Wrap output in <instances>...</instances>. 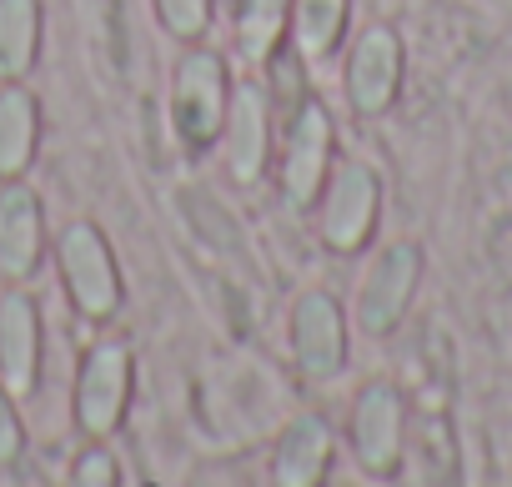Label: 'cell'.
I'll return each instance as SVG.
<instances>
[{
    "label": "cell",
    "instance_id": "6da1fadb",
    "mask_svg": "<svg viewBox=\"0 0 512 487\" xmlns=\"http://www.w3.org/2000/svg\"><path fill=\"white\" fill-rule=\"evenodd\" d=\"M171 116L176 131L191 151H206L221 126H226V66L211 51H191L176 66V86H171Z\"/></svg>",
    "mask_w": 512,
    "mask_h": 487
},
{
    "label": "cell",
    "instance_id": "7a4b0ae2",
    "mask_svg": "<svg viewBox=\"0 0 512 487\" xmlns=\"http://www.w3.org/2000/svg\"><path fill=\"white\" fill-rule=\"evenodd\" d=\"M61 277H66V292L76 302L81 317H111L121 307V272H116V257L106 247V236L91 226V221H76L66 236H61Z\"/></svg>",
    "mask_w": 512,
    "mask_h": 487
},
{
    "label": "cell",
    "instance_id": "3957f363",
    "mask_svg": "<svg viewBox=\"0 0 512 487\" xmlns=\"http://www.w3.org/2000/svg\"><path fill=\"white\" fill-rule=\"evenodd\" d=\"M352 447L372 477H392L407 447V412L392 382H372L352 407Z\"/></svg>",
    "mask_w": 512,
    "mask_h": 487
},
{
    "label": "cell",
    "instance_id": "277c9868",
    "mask_svg": "<svg viewBox=\"0 0 512 487\" xmlns=\"http://www.w3.org/2000/svg\"><path fill=\"white\" fill-rule=\"evenodd\" d=\"M327 161H332V116L317 101H302L287 131V156H282V191L297 211L322 201Z\"/></svg>",
    "mask_w": 512,
    "mask_h": 487
},
{
    "label": "cell",
    "instance_id": "5b68a950",
    "mask_svg": "<svg viewBox=\"0 0 512 487\" xmlns=\"http://www.w3.org/2000/svg\"><path fill=\"white\" fill-rule=\"evenodd\" d=\"M417 277H422V252L412 247V241H397V247H387L372 262V272L362 282V302H357V317L372 337H387L407 317Z\"/></svg>",
    "mask_w": 512,
    "mask_h": 487
},
{
    "label": "cell",
    "instance_id": "8992f818",
    "mask_svg": "<svg viewBox=\"0 0 512 487\" xmlns=\"http://www.w3.org/2000/svg\"><path fill=\"white\" fill-rule=\"evenodd\" d=\"M377 211H382L377 171L362 166V161H347L337 171V181L327 186V206H322V236H327V247L357 252L362 241L372 236V226H377Z\"/></svg>",
    "mask_w": 512,
    "mask_h": 487
},
{
    "label": "cell",
    "instance_id": "52a82bcc",
    "mask_svg": "<svg viewBox=\"0 0 512 487\" xmlns=\"http://www.w3.org/2000/svg\"><path fill=\"white\" fill-rule=\"evenodd\" d=\"M402 91V41L387 26L362 31L352 61H347V101L357 116H382Z\"/></svg>",
    "mask_w": 512,
    "mask_h": 487
},
{
    "label": "cell",
    "instance_id": "ba28073f",
    "mask_svg": "<svg viewBox=\"0 0 512 487\" xmlns=\"http://www.w3.org/2000/svg\"><path fill=\"white\" fill-rule=\"evenodd\" d=\"M292 352H297V367L302 377L312 382H327L342 372L347 362V327H342V312L327 292H307L292 312Z\"/></svg>",
    "mask_w": 512,
    "mask_h": 487
},
{
    "label": "cell",
    "instance_id": "9c48e42d",
    "mask_svg": "<svg viewBox=\"0 0 512 487\" xmlns=\"http://www.w3.org/2000/svg\"><path fill=\"white\" fill-rule=\"evenodd\" d=\"M131 397V352L126 347H96L81 367V387H76V417L91 437H106L121 427Z\"/></svg>",
    "mask_w": 512,
    "mask_h": 487
},
{
    "label": "cell",
    "instance_id": "30bf717a",
    "mask_svg": "<svg viewBox=\"0 0 512 487\" xmlns=\"http://www.w3.org/2000/svg\"><path fill=\"white\" fill-rule=\"evenodd\" d=\"M41 262V201L26 186L0 191V277L26 282Z\"/></svg>",
    "mask_w": 512,
    "mask_h": 487
},
{
    "label": "cell",
    "instance_id": "8fae6325",
    "mask_svg": "<svg viewBox=\"0 0 512 487\" xmlns=\"http://www.w3.org/2000/svg\"><path fill=\"white\" fill-rule=\"evenodd\" d=\"M41 367V317L31 297L0 302V377L11 392H31Z\"/></svg>",
    "mask_w": 512,
    "mask_h": 487
},
{
    "label": "cell",
    "instance_id": "7c38bea8",
    "mask_svg": "<svg viewBox=\"0 0 512 487\" xmlns=\"http://www.w3.org/2000/svg\"><path fill=\"white\" fill-rule=\"evenodd\" d=\"M327 457H332V432H327V422L322 417H297L287 432H282V442H277V482H287V487H312V482H322V472H327Z\"/></svg>",
    "mask_w": 512,
    "mask_h": 487
},
{
    "label": "cell",
    "instance_id": "4fadbf2b",
    "mask_svg": "<svg viewBox=\"0 0 512 487\" xmlns=\"http://www.w3.org/2000/svg\"><path fill=\"white\" fill-rule=\"evenodd\" d=\"M231 116V171L236 181H256L267 166V101L256 86H241L236 106H226Z\"/></svg>",
    "mask_w": 512,
    "mask_h": 487
},
{
    "label": "cell",
    "instance_id": "5bb4252c",
    "mask_svg": "<svg viewBox=\"0 0 512 487\" xmlns=\"http://www.w3.org/2000/svg\"><path fill=\"white\" fill-rule=\"evenodd\" d=\"M41 51V6L36 0H0V81H21Z\"/></svg>",
    "mask_w": 512,
    "mask_h": 487
},
{
    "label": "cell",
    "instance_id": "9a60e30c",
    "mask_svg": "<svg viewBox=\"0 0 512 487\" xmlns=\"http://www.w3.org/2000/svg\"><path fill=\"white\" fill-rule=\"evenodd\" d=\"M36 156V96L0 86V176H21Z\"/></svg>",
    "mask_w": 512,
    "mask_h": 487
},
{
    "label": "cell",
    "instance_id": "2e32d148",
    "mask_svg": "<svg viewBox=\"0 0 512 487\" xmlns=\"http://www.w3.org/2000/svg\"><path fill=\"white\" fill-rule=\"evenodd\" d=\"M342 21H347V0H297V41H302V56L322 61L337 46Z\"/></svg>",
    "mask_w": 512,
    "mask_h": 487
},
{
    "label": "cell",
    "instance_id": "e0dca14e",
    "mask_svg": "<svg viewBox=\"0 0 512 487\" xmlns=\"http://www.w3.org/2000/svg\"><path fill=\"white\" fill-rule=\"evenodd\" d=\"M241 46L251 56H267L282 36V21H287V0H241Z\"/></svg>",
    "mask_w": 512,
    "mask_h": 487
},
{
    "label": "cell",
    "instance_id": "ac0fdd59",
    "mask_svg": "<svg viewBox=\"0 0 512 487\" xmlns=\"http://www.w3.org/2000/svg\"><path fill=\"white\" fill-rule=\"evenodd\" d=\"M156 11H161L166 31L181 41H196L211 26V0H156Z\"/></svg>",
    "mask_w": 512,
    "mask_h": 487
},
{
    "label": "cell",
    "instance_id": "d6986e66",
    "mask_svg": "<svg viewBox=\"0 0 512 487\" xmlns=\"http://www.w3.org/2000/svg\"><path fill=\"white\" fill-rule=\"evenodd\" d=\"M76 482H81V487H116V482H121L116 457H111V452H101V447L81 452V457H76Z\"/></svg>",
    "mask_w": 512,
    "mask_h": 487
},
{
    "label": "cell",
    "instance_id": "ffe728a7",
    "mask_svg": "<svg viewBox=\"0 0 512 487\" xmlns=\"http://www.w3.org/2000/svg\"><path fill=\"white\" fill-rule=\"evenodd\" d=\"M26 447V432H21V417L11 407V392L0 387V462H16Z\"/></svg>",
    "mask_w": 512,
    "mask_h": 487
},
{
    "label": "cell",
    "instance_id": "44dd1931",
    "mask_svg": "<svg viewBox=\"0 0 512 487\" xmlns=\"http://www.w3.org/2000/svg\"><path fill=\"white\" fill-rule=\"evenodd\" d=\"M226 6H231V11H241V0H226Z\"/></svg>",
    "mask_w": 512,
    "mask_h": 487
}]
</instances>
